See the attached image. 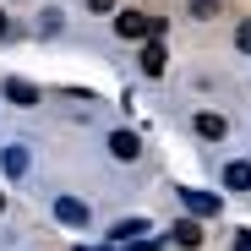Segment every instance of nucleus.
<instances>
[{"label": "nucleus", "mask_w": 251, "mask_h": 251, "mask_svg": "<svg viewBox=\"0 0 251 251\" xmlns=\"http://www.w3.org/2000/svg\"><path fill=\"white\" fill-rule=\"evenodd\" d=\"M120 38H164V17H142V11H120L115 17Z\"/></svg>", "instance_id": "1"}, {"label": "nucleus", "mask_w": 251, "mask_h": 251, "mask_svg": "<svg viewBox=\"0 0 251 251\" xmlns=\"http://www.w3.org/2000/svg\"><path fill=\"white\" fill-rule=\"evenodd\" d=\"M55 219L71 224V229H88V202L82 197H55Z\"/></svg>", "instance_id": "2"}, {"label": "nucleus", "mask_w": 251, "mask_h": 251, "mask_svg": "<svg viewBox=\"0 0 251 251\" xmlns=\"http://www.w3.org/2000/svg\"><path fill=\"white\" fill-rule=\"evenodd\" d=\"M197 137H202V142H224V137H229V120L213 115V109H202V115H197Z\"/></svg>", "instance_id": "3"}, {"label": "nucleus", "mask_w": 251, "mask_h": 251, "mask_svg": "<svg viewBox=\"0 0 251 251\" xmlns=\"http://www.w3.org/2000/svg\"><path fill=\"white\" fill-rule=\"evenodd\" d=\"M109 153H115L120 164H131V158L142 153V142H137V131H115V137H109Z\"/></svg>", "instance_id": "4"}, {"label": "nucleus", "mask_w": 251, "mask_h": 251, "mask_svg": "<svg viewBox=\"0 0 251 251\" xmlns=\"http://www.w3.org/2000/svg\"><path fill=\"white\" fill-rule=\"evenodd\" d=\"M6 99L22 104V109H33V104H38V88H33V82H22V76H11V82H6Z\"/></svg>", "instance_id": "5"}, {"label": "nucleus", "mask_w": 251, "mask_h": 251, "mask_svg": "<svg viewBox=\"0 0 251 251\" xmlns=\"http://www.w3.org/2000/svg\"><path fill=\"white\" fill-rule=\"evenodd\" d=\"M180 197H186V207H191V213H202V219H213V213H219V197H207V191H191V186H186Z\"/></svg>", "instance_id": "6"}, {"label": "nucleus", "mask_w": 251, "mask_h": 251, "mask_svg": "<svg viewBox=\"0 0 251 251\" xmlns=\"http://www.w3.org/2000/svg\"><path fill=\"white\" fill-rule=\"evenodd\" d=\"M164 60H170V55H164V38H148V50H142V71H148V76H158V71H164Z\"/></svg>", "instance_id": "7"}, {"label": "nucleus", "mask_w": 251, "mask_h": 251, "mask_svg": "<svg viewBox=\"0 0 251 251\" xmlns=\"http://www.w3.org/2000/svg\"><path fill=\"white\" fill-rule=\"evenodd\" d=\"M224 186H229V191H251V164H246V158L224 170Z\"/></svg>", "instance_id": "8"}, {"label": "nucleus", "mask_w": 251, "mask_h": 251, "mask_svg": "<svg viewBox=\"0 0 251 251\" xmlns=\"http://www.w3.org/2000/svg\"><path fill=\"white\" fill-rule=\"evenodd\" d=\"M170 235H175V240H180V246H186V251H191V246H202V229H197V224H191V219H180V224H175V229H170Z\"/></svg>", "instance_id": "9"}, {"label": "nucleus", "mask_w": 251, "mask_h": 251, "mask_svg": "<svg viewBox=\"0 0 251 251\" xmlns=\"http://www.w3.org/2000/svg\"><path fill=\"white\" fill-rule=\"evenodd\" d=\"M142 229H148L142 219H126V224H115V240H120V246H131V235H142Z\"/></svg>", "instance_id": "10"}, {"label": "nucleus", "mask_w": 251, "mask_h": 251, "mask_svg": "<svg viewBox=\"0 0 251 251\" xmlns=\"http://www.w3.org/2000/svg\"><path fill=\"white\" fill-rule=\"evenodd\" d=\"M27 170V148H6V175H22Z\"/></svg>", "instance_id": "11"}, {"label": "nucleus", "mask_w": 251, "mask_h": 251, "mask_svg": "<svg viewBox=\"0 0 251 251\" xmlns=\"http://www.w3.org/2000/svg\"><path fill=\"white\" fill-rule=\"evenodd\" d=\"M235 44H240V50H246V55H251V17H246V22H240V27H235Z\"/></svg>", "instance_id": "12"}, {"label": "nucleus", "mask_w": 251, "mask_h": 251, "mask_svg": "<svg viewBox=\"0 0 251 251\" xmlns=\"http://www.w3.org/2000/svg\"><path fill=\"white\" fill-rule=\"evenodd\" d=\"M219 11V0H191V17H213Z\"/></svg>", "instance_id": "13"}, {"label": "nucleus", "mask_w": 251, "mask_h": 251, "mask_svg": "<svg viewBox=\"0 0 251 251\" xmlns=\"http://www.w3.org/2000/svg\"><path fill=\"white\" fill-rule=\"evenodd\" d=\"M88 11H115V0H88Z\"/></svg>", "instance_id": "14"}, {"label": "nucleus", "mask_w": 251, "mask_h": 251, "mask_svg": "<svg viewBox=\"0 0 251 251\" xmlns=\"http://www.w3.org/2000/svg\"><path fill=\"white\" fill-rule=\"evenodd\" d=\"M0 38H11V17L6 11H0Z\"/></svg>", "instance_id": "15"}, {"label": "nucleus", "mask_w": 251, "mask_h": 251, "mask_svg": "<svg viewBox=\"0 0 251 251\" xmlns=\"http://www.w3.org/2000/svg\"><path fill=\"white\" fill-rule=\"evenodd\" d=\"M235 251H251V235H235Z\"/></svg>", "instance_id": "16"}, {"label": "nucleus", "mask_w": 251, "mask_h": 251, "mask_svg": "<svg viewBox=\"0 0 251 251\" xmlns=\"http://www.w3.org/2000/svg\"><path fill=\"white\" fill-rule=\"evenodd\" d=\"M0 207H6V191H0Z\"/></svg>", "instance_id": "17"}]
</instances>
